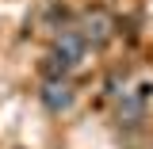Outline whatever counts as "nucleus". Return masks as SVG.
I'll use <instances>...</instances> for the list:
<instances>
[{"instance_id": "f257e3e1", "label": "nucleus", "mask_w": 153, "mask_h": 149, "mask_svg": "<svg viewBox=\"0 0 153 149\" xmlns=\"http://www.w3.org/2000/svg\"><path fill=\"white\" fill-rule=\"evenodd\" d=\"M46 103H50L54 111H65V107L73 103V96H69L65 84H50V88H46Z\"/></svg>"}]
</instances>
